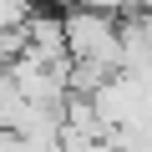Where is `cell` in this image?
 Wrapping results in <instances>:
<instances>
[{
	"label": "cell",
	"instance_id": "1",
	"mask_svg": "<svg viewBox=\"0 0 152 152\" xmlns=\"http://www.w3.org/2000/svg\"><path fill=\"white\" fill-rule=\"evenodd\" d=\"M36 20V0H0V31H20Z\"/></svg>",
	"mask_w": 152,
	"mask_h": 152
},
{
	"label": "cell",
	"instance_id": "2",
	"mask_svg": "<svg viewBox=\"0 0 152 152\" xmlns=\"http://www.w3.org/2000/svg\"><path fill=\"white\" fill-rule=\"evenodd\" d=\"M132 10H142V15H152V0H127Z\"/></svg>",
	"mask_w": 152,
	"mask_h": 152
}]
</instances>
